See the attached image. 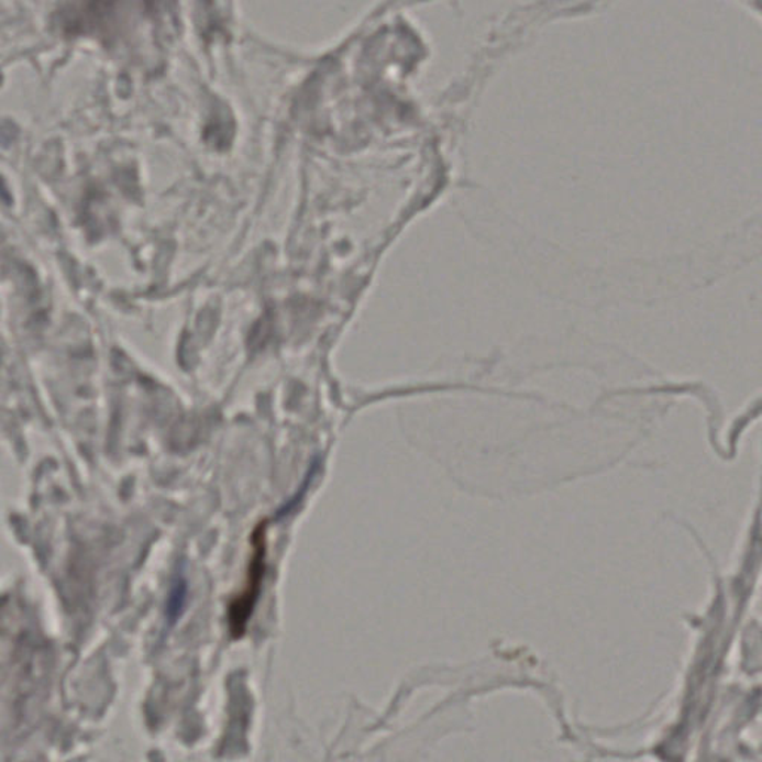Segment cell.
Returning <instances> with one entry per match:
<instances>
[{
    "mask_svg": "<svg viewBox=\"0 0 762 762\" xmlns=\"http://www.w3.org/2000/svg\"><path fill=\"white\" fill-rule=\"evenodd\" d=\"M185 597L184 584H176L174 593H172L170 605H168V614L172 618H175L179 614V609L183 608Z\"/></svg>",
    "mask_w": 762,
    "mask_h": 762,
    "instance_id": "7a4b0ae2",
    "label": "cell"
},
{
    "mask_svg": "<svg viewBox=\"0 0 762 762\" xmlns=\"http://www.w3.org/2000/svg\"><path fill=\"white\" fill-rule=\"evenodd\" d=\"M251 555L247 562L246 576L239 595L229 605V627L233 639H242L246 633L256 605H258L265 571H267L268 554V520L264 519L255 526L251 533Z\"/></svg>",
    "mask_w": 762,
    "mask_h": 762,
    "instance_id": "6da1fadb",
    "label": "cell"
}]
</instances>
